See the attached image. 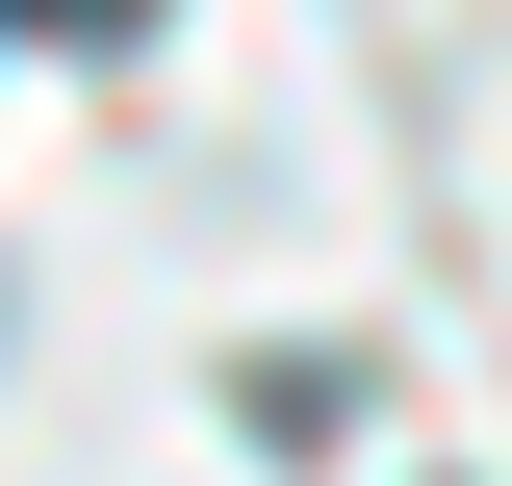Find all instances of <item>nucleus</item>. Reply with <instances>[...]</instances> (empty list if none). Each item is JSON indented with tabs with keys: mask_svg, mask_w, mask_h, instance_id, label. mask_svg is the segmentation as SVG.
Here are the masks:
<instances>
[{
	"mask_svg": "<svg viewBox=\"0 0 512 486\" xmlns=\"http://www.w3.org/2000/svg\"><path fill=\"white\" fill-rule=\"evenodd\" d=\"M0 26H77V52H103V26H154V0H0Z\"/></svg>",
	"mask_w": 512,
	"mask_h": 486,
	"instance_id": "f257e3e1",
	"label": "nucleus"
}]
</instances>
